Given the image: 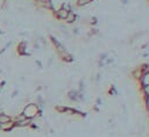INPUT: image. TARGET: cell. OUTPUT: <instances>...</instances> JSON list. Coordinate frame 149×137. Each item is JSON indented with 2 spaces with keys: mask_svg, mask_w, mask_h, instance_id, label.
I'll use <instances>...</instances> for the list:
<instances>
[{
  "mask_svg": "<svg viewBox=\"0 0 149 137\" xmlns=\"http://www.w3.org/2000/svg\"><path fill=\"white\" fill-rule=\"evenodd\" d=\"M2 86H3V82H0V92H1V89H2Z\"/></svg>",
  "mask_w": 149,
  "mask_h": 137,
  "instance_id": "ba28073f",
  "label": "cell"
},
{
  "mask_svg": "<svg viewBox=\"0 0 149 137\" xmlns=\"http://www.w3.org/2000/svg\"><path fill=\"white\" fill-rule=\"evenodd\" d=\"M16 51H17V55L20 56H26L27 55V43L26 42H20L16 46Z\"/></svg>",
  "mask_w": 149,
  "mask_h": 137,
  "instance_id": "3957f363",
  "label": "cell"
},
{
  "mask_svg": "<svg viewBox=\"0 0 149 137\" xmlns=\"http://www.w3.org/2000/svg\"><path fill=\"white\" fill-rule=\"evenodd\" d=\"M92 0H78L77 1V5L78 6H84V5H87V3H90Z\"/></svg>",
  "mask_w": 149,
  "mask_h": 137,
  "instance_id": "52a82bcc",
  "label": "cell"
},
{
  "mask_svg": "<svg viewBox=\"0 0 149 137\" xmlns=\"http://www.w3.org/2000/svg\"><path fill=\"white\" fill-rule=\"evenodd\" d=\"M15 127V123L13 120H10L9 122H6V123H0V130L5 131V132H8V131H12Z\"/></svg>",
  "mask_w": 149,
  "mask_h": 137,
  "instance_id": "7a4b0ae2",
  "label": "cell"
},
{
  "mask_svg": "<svg viewBox=\"0 0 149 137\" xmlns=\"http://www.w3.org/2000/svg\"><path fill=\"white\" fill-rule=\"evenodd\" d=\"M68 14H69V10H66L64 8H59L58 10L55 12V15H56V17L58 20H65L66 16H68Z\"/></svg>",
  "mask_w": 149,
  "mask_h": 137,
  "instance_id": "277c9868",
  "label": "cell"
},
{
  "mask_svg": "<svg viewBox=\"0 0 149 137\" xmlns=\"http://www.w3.org/2000/svg\"><path fill=\"white\" fill-rule=\"evenodd\" d=\"M22 114H23L27 118H31V120H33L34 117H36L37 115H40V109H38V107H37L36 104L30 103V104H27V106L23 108Z\"/></svg>",
  "mask_w": 149,
  "mask_h": 137,
  "instance_id": "6da1fadb",
  "label": "cell"
},
{
  "mask_svg": "<svg viewBox=\"0 0 149 137\" xmlns=\"http://www.w3.org/2000/svg\"><path fill=\"white\" fill-rule=\"evenodd\" d=\"M10 120H12V116L10 115L0 111V123H6V122H9Z\"/></svg>",
  "mask_w": 149,
  "mask_h": 137,
  "instance_id": "5b68a950",
  "label": "cell"
},
{
  "mask_svg": "<svg viewBox=\"0 0 149 137\" xmlns=\"http://www.w3.org/2000/svg\"><path fill=\"white\" fill-rule=\"evenodd\" d=\"M74 20H76V15H74L72 12H69V14H68L65 21H66L68 23H72V22H74Z\"/></svg>",
  "mask_w": 149,
  "mask_h": 137,
  "instance_id": "8992f818",
  "label": "cell"
}]
</instances>
